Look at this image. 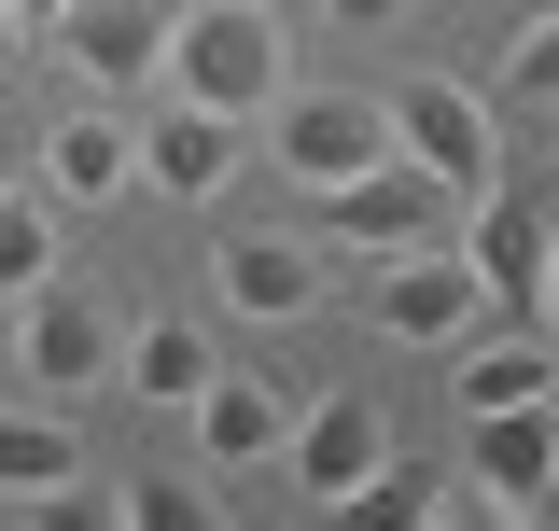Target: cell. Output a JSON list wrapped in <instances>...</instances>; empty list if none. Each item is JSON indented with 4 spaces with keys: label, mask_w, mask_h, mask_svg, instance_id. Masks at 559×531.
<instances>
[{
    "label": "cell",
    "mask_w": 559,
    "mask_h": 531,
    "mask_svg": "<svg viewBox=\"0 0 559 531\" xmlns=\"http://www.w3.org/2000/svg\"><path fill=\"white\" fill-rule=\"evenodd\" d=\"M57 280V197L43 182H0V308Z\"/></svg>",
    "instance_id": "18"
},
{
    "label": "cell",
    "mask_w": 559,
    "mask_h": 531,
    "mask_svg": "<svg viewBox=\"0 0 559 531\" xmlns=\"http://www.w3.org/2000/svg\"><path fill=\"white\" fill-rule=\"evenodd\" d=\"M112 518H127V531H210L224 504H210V489H168V475H140V489H112Z\"/></svg>",
    "instance_id": "21"
},
{
    "label": "cell",
    "mask_w": 559,
    "mask_h": 531,
    "mask_svg": "<svg viewBox=\"0 0 559 531\" xmlns=\"http://www.w3.org/2000/svg\"><path fill=\"white\" fill-rule=\"evenodd\" d=\"M112 308L98 294H70V280H43V294H14V322H0V364L28 378L43 405H84V392H112Z\"/></svg>",
    "instance_id": "2"
},
{
    "label": "cell",
    "mask_w": 559,
    "mask_h": 531,
    "mask_svg": "<svg viewBox=\"0 0 559 531\" xmlns=\"http://www.w3.org/2000/svg\"><path fill=\"white\" fill-rule=\"evenodd\" d=\"M57 57L84 70L98 98H154V70H168V0H70Z\"/></svg>",
    "instance_id": "10"
},
{
    "label": "cell",
    "mask_w": 559,
    "mask_h": 531,
    "mask_svg": "<svg viewBox=\"0 0 559 531\" xmlns=\"http://www.w3.org/2000/svg\"><path fill=\"white\" fill-rule=\"evenodd\" d=\"M266 14H280V0H266Z\"/></svg>",
    "instance_id": "26"
},
{
    "label": "cell",
    "mask_w": 559,
    "mask_h": 531,
    "mask_svg": "<svg viewBox=\"0 0 559 531\" xmlns=\"http://www.w3.org/2000/svg\"><path fill=\"white\" fill-rule=\"evenodd\" d=\"M448 224H462V197H448L433 168H406V154H378V168L322 182V238H336V252H433Z\"/></svg>",
    "instance_id": "5"
},
{
    "label": "cell",
    "mask_w": 559,
    "mask_h": 531,
    "mask_svg": "<svg viewBox=\"0 0 559 531\" xmlns=\"http://www.w3.org/2000/svg\"><path fill=\"white\" fill-rule=\"evenodd\" d=\"M378 127H392V154H406V168H433L448 197H476L503 113H489L476 84H448V70H392V84H378Z\"/></svg>",
    "instance_id": "3"
},
{
    "label": "cell",
    "mask_w": 559,
    "mask_h": 531,
    "mask_svg": "<svg viewBox=\"0 0 559 531\" xmlns=\"http://www.w3.org/2000/svg\"><path fill=\"white\" fill-rule=\"evenodd\" d=\"M112 392H140V405H197V392H210V322H182V308L127 322V335H112Z\"/></svg>",
    "instance_id": "14"
},
{
    "label": "cell",
    "mask_w": 559,
    "mask_h": 531,
    "mask_svg": "<svg viewBox=\"0 0 559 531\" xmlns=\"http://www.w3.org/2000/svg\"><path fill=\"white\" fill-rule=\"evenodd\" d=\"M238 168H252V154H238V113H210V98H168V84H154V127H140V182H154L168 210H210L224 182H238Z\"/></svg>",
    "instance_id": "8"
},
{
    "label": "cell",
    "mask_w": 559,
    "mask_h": 531,
    "mask_svg": "<svg viewBox=\"0 0 559 531\" xmlns=\"http://www.w3.org/2000/svg\"><path fill=\"white\" fill-rule=\"evenodd\" d=\"M43 197H57V210L140 197V127L112 113V98H84V113H57V127H43Z\"/></svg>",
    "instance_id": "12"
},
{
    "label": "cell",
    "mask_w": 559,
    "mask_h": 531,
    "mask_svg": "<svg viewBox=\"0 0 559 531\" xmlns=\"http://www.w3.org/2000/svg\"><path fill=\"white\" fill-rule=\"evenodd\" d=\"M210 308H238V322H308V308H322V252H308V238H224V252H210Z\"/></svg>",
    "instance_id": "13"
},
{
    "label": "cell",
    "mask_w": 559,
    "mask_h": 531,
    "mask_svg": "<svg viewBox=\"0 0 559 531\" xmlns=\"http://www.w3.org/2000/svg\"><path fill=\"white\" fill-rule=\"evenodd\" d=\"M448 392H462V405H546V322H503V335H476Z\"/></svg>",
    "instance_id": "17"
},
{
    "label": "cell",
    "mask_w": 559,
    "mask_h": 531,
    "mask_svg": "<svg viewBox=\"0 0 559 531\" xmlns=\"http://www.w3.org/2000/svg\"><path fill=\"white\" fill-rule=\"evenodd\" d=\"M0 57H14V0H0Z\"/></svg>",
    "instance_id": "24"
},
{
    "label": "cell",
    "mask_w": 559,
    "mask_h": 531,
    "mask_svg": "<svg viewBox=\"0 0 559 531\" xmlns=\"http://www.w3.org/2000/svg\"><path fill=\"white\" fill-rule=\"evenodd\" d=\"M154 84H168V98H210V113L252 127V113L280 98V14H266V0H182Z\"/></svg>",
    "instance_id": "1"
},
{
    "label": "cell",
    "mask_w": 559,
    "mask_h": 531,
    "mask_svg": "<svg viewBox=\"0 0 559 531\" xmlns=\"http://www.w3.org/2000/svg\"><path fill=\"white\" fill-rule=\"evenodd\" d=\"M266 140H280L266 168H280V182H308V197L392 154V127H378V84H280V98H266Z\"/></svg>",
    "instance_id": "4"
},
{
    "label": "cell",
    "mask_w": 559,
    "mask_h": 531,
    "mask_svg": "<svg viewBox=\"0 0 559 531\" xmlns=\"http://www.w3.org/2000/svg\"><path fill=\"white\" fill-rule=\"evenodd\" d=\"M57 14H70V0H14V28H57Z\"/></svg>",
    "instance_id": "23"
},
{
    "label": "cell",
    "mask_w": 559,
    "mask_h": 531,
    "mask_svg": "<svg viewBox=\"0 0 559 531\" xmlns=\"http://www.w3.org/2000/svg\"><path fill=\"white\" fill-rule=\"evenodd\" d=\"M489 322V294H476V266L448 252V238H433V252H378V335H392V350H448V335H476Z\"/></svg>",
    "instance_id": "9"
},
{
    "label": "cell",
    "mask_w": 559,
    "mask_h": 531,
    "mask_svg": "<svg viewBox=\"0 0 559 531\" xmlns=\"http://www.w3.org/2000/svg\"><path fill=\"white\" fill-rule=\"evenodd\" d=\"M336 28H406V0H322Z\"/></svg>",
    "instance_id": "22"
},
{
    "label": "cell",
    "mask_w": 559,
    "mask_h": 531,
    "mask_svg": "<svg viewBox=\"0 0 559 531\" xmlns=\"http://www.w3.org/2000/svg\"><path fill=\"white\" fill-rule=\"evenodd\" d=\"M546 43H559V28L532 14V28H518V57H503V84H476L489 113H546V98H559V57H546Z\"/></svg>",
    "instance_id": "20"
},
{
    "label": "cell",
    "mask_w": 559,
    "mask_h": 531,
    "mask_svg": "<svg viewBox=\"0 0 559 531\" xmlns=\"http://www.w3.org/2000/svg\"><path fill=\"white\" fill-rule=\"evenodd\" d=\"M448 252L476 266V294L503 308V322H546V197L476 182V197H462V224H448Z\"/></svg>",
    "instance_id": "6"
},
{
    "label": "cell",
    "mask_w": 559,
    "mask_h": 531,
    "mask_svg": "<svg viewBox=\"0 0 559 531\" xmlns=\"http://www.w3.org/2000/svg\"><path fill=\"white\" fill-rule=\"evenodd\" d=\"M559 489V434L546 405H476V448H462V504H476L489 531H532Z\"/></svg>",
    "instance_id": "7"
},
{
    "label": "cell",
    "mask_w": 559,
    "mask_h": 531,
    "mask_svg": "<svg viewBox=\"0 0 559 531\" xmlns=\"http://www.w3.org/2000/svg\"><path fill=\"white\" fill-rule=\"evenodd\" d=\"M0 322H14V308H0Z\"/></svg>",
    "instance_id": "25"
},
{
    "label": "cell",
    "mask_w": 559,
    "mask_h": 531,
    "mask_svg": "<svg viewBox=\"0 0 559 531\" xmlns=\"http://www.w3.org/2000/svg\"><path fill=\"white\" fill-rule=\"evenodd\" d=\"M70 475H84V434H70V405H0V504H14V518H43Z\"/></svg>",
    "instance_id": "15"
},
{
    "label": "cell",
    "mask_w": 559,
    "mask_h": 531,
    "mask_svg": "<svg viewBox=\"0 0 559 531\" xmlns=\"http://www.w3.org/2000/svg\"><path fill=\"white\" fill-rule=\"evenodd\" d=\"M378 448H392L378 405H364V392H322L294 434H280V489H294V504H349V489L378 475Z\"/></svg>",
    "instance_id": "11"
},
{
    "label": "cell",
    "mask_w": 559,
    "mask_h": 531,
    "mask_svg": "<svg viewBox=\"0 0 559 531\" xmlns=\"http://www.w3.org/2000/svg\"><path fill=\"white\" fill-rule=\"evenodd\" d=\"M336 518H476V504H462V475H433V462H392V448H378V475L349 489Z\"/></svg>",
    "instance_id": "19"
},
{
    "label": "cell",
    "mask_w": 559,
    "mask_h": 531,
    "mask_svg": "<svg viewBox=\"0 0 559 531\" xmlns=\"http://www.w3.org/2000/svg\"><path fill=\"white\" fill-rule=\"evenodd\" d=\"M197 462H210V475L280 462V392H266V378H224V364H210V392H197Z\"/></svg>",
    "instance_id": "16"
}]
</instances>
